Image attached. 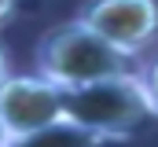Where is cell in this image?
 Instances as JSON below:
<instances>
[{"instance_id":"7a4b0ae2","label":"cell","mask_w":158,"mask_h":147,"mask_svg":"<svg viewBox=\"0 0 158 147\" xmlns=\"http://www.w3.org/2000/svg\"><path fill=\"white\" fill-rule=\"evenodd\" d=\"M129 59L118 44H110L103 33H96L85 19H70L52 26L37 40V74L55 81L59 88H77L92 85L114 74H129Z\"/></svg>"},{"instance_id":"ba28073f","label":"cell","mask_w":158,"mask_h":147,"mask_svg":"<svg viewBox=\"0 0 158 147\" xmlns=\"http://www.w3.org/2000/svg\"><path fill=\"white\" fill-rule=\"evenodd\" d=\"M4 77H7V55H4V44H0V85H4Z\"/></svg>"},{"instance_id":"6da1fadb","label":"cell","mask_w":158,"mask_h":147,"mask_svg":"<svg viewBox=\"0 0 158 147\" xmlns=\"http://www.w3.org/2000/svg\"><path fill=\"white\" fill-rule=\"evenodd\" d=\"M63 118L77 121L85 129H92L96 136H107L114 144L136 136L143 125L158 121L140 74L132 70L92 81V85L63 88Z\"/></svg>"},{"instance_id":"3957f363","label":"cell","mask_w":158,"mask_h":147,"mask_svg":"<svg viewBox=\"0 0 158 147\" xmlns=\"http://www.w3.org/2000/svg\"><path fill=\"white\" fill-rule=\"evenodd\" d=\"M0 118L11 136L63 121V88L44 74H7L0 85Z\"/></svg>"},{"instance_id":"9c48e42d","label":"cell","mask_w":158,"mask_h":147,"mask_svg":"<svg viewBox=\"0 0 158 147\" xmlns=\"http://www.w3.org/2000/svg\"><path fill=\"white\" fill-rule=\"evenodd\" d=\"M7 140H11V132H7V125H4V118H0V147H7Z\"/></svg>"},{"instance_id":"52a82bcc","label":"cell","mask_w":158,"mask_h":147,"mask_svg":"<svg viewBox=\"0 0 158 147\" xmlns=\"http://www.w3.org/2000/svg\"><path fill=\"white\" fill-rule=\"evenodd\" d=\"M19 4H22V0H0V30H4V26H7V22L15 19Z\"/></svg>"},{"instance_id":"5b68a950","label":"cell","mask_w":158,"mask_h":147,"mask_svg":"<svg viewBox=\"0 0 158 147\" xmlns=\"http://www.w3.org/2000/svg\"><path fill=\"white\" fill-rule=\"evenodd\" d=\"M7 147H114V140L96 136L92 129H85L77 121L63 118V121H52V125L33 129L26 136H11Z\"/></svg>"},{"instance_id":"277c9868","label":"cell","mask_w":158,"mask_h":147,"mask_svg":"<svg viewBox=\"0 0 158 147\" xmlns=\"http://www.w3.org/2000/svg\"><path fill=\"white\" fill-rule=\"evenodd\" d=\"M81 19L132 59L158 40V0H92Z\"/></svg>"},{"instance_id":"8992f818","label":"cell","mask_w":158,"mask_h":147,"mask_svg":"<svg viewBox=\"0 0 158 147\" xmlns=\"http://www.w3.org/2000/svg\"><path fill=\"white\" fill-rule=\"evenodd\" d=\"M140 81H143V88H147V96H151V107H155V114H158V55L140 70Z\"/></svg>"}]
</instances>
